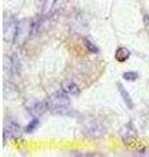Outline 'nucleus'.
<instances>
[{"label":"nucleus","instance_id":"f257e3e1","mask_svg":"<svg viewBox=\"0 0 149 157\" xmlns=\"http://www.w3.org/2000/svg\"><path fill=\"white\" fill-rule=\"evenodd\" d=\"M69 104H71L69 97L63 89L54 92L47 98L48 109L56 114H72V111H69Z\"/></svg>","mask_w":149,"mask_h":157},{"label":"nucleus","instance_id":"f03ea898","mask_svg":"<svg viewBox=\"0 0 149 157\" xmlns=\"http://www.w3.org/2000/svg\"><path fill=\"white\" fill-rule=\"evenodd\" d=\"M66 7V0H41V16L44 18L56 17Z\"/></svg>","mask_w":149,"mask_h":157},{"label":"nucleus","instance_id":"7ed1b4c3","mask_svg":"<svg viewBox=\"0 0 149 157\" xmlns=\"http://www.w3.org/2000/svg\"><path fill=\"white\" fill-rule=\"evenodd\" d=\"M106 128L102 123L93 119H86L82 123V134L89 137H101L105 135Z\"/></svg>","mask_w":149,"mask_h":157},{"label":"nucleus","instance_id":"20e7f679","mask_svg":"<svg viewBox=\"0 0 149 157\" xmlns=\"http://www.w3.org/2000/svg\"><path fill=\"white\" fill-rule=\"evenodd\" d=\"M17 32H18V22L16 21L12 14H7L4 17V39L7 42H14L17 38Z\"/></svg>","mask_w":149,"mask_h":157},{"label":"nucleus","instance_id":"39448f33","mask_svg":"<svg viewBox=\"0 0 149 157\" xmlns=\"http://www.w3.org/2000/svg\"><path fill=\"white\" fill-rule=\"evenodd\" d=\"M21 135V127L14 119H7L4 123V141L8 140V137L17 139Z\"/></svg>","mask_w":149,"mask_h":157},{"label":"nucleus","instance_id":"423d86ee","mask_svg":"<svg viewBox=\"0 0 149 157\" xmlns=\"http://www.w3.org/2000/svg\"><path fill=\"white\" fill-rule=\"evenodd\" d=\"M47 109H48L47 102H42L39 100H30L26 104V110H28L29 114L33 115V117L42 115Z\"/></svg>","mask_w":149,"mask_h":157},{"label":"nucleus","instance_id":"0eeeda50","mask_svg":"<svg viewBox=\"0 0 149 157\" xmlns=\"http://www.w3.org/2000/svg\"><path fill=\"white\" fill-rule=\"evenodd\" d=\"M29 36H32V21L29 20H22L21 22H18V32H17V38L16 41L18 45H22Z\"/></svg>","mask_w":149,"mask_h":157},{"label":"nucleus","instance_id":"6e6552de","mask_svg":"<svg viewBox=\"0 0 149 157\" xmlns=\"http://www.w3.org/2000/svg\"><path fill=\"white\" fill-rule=\"evenodd\" d=\"M4 67H6V72L12 73V75H18L20 71H21V62H20L16 54H13V55L6 58Z\"/></svg>","mask_w":149,"mask_h":157},{"label":"nucleus","instance_id":"1a4fd4ad","mask_svg":"<svg viewBox=\"0 0 149 157\" xmlns=\"http://www.w3.org/2000/svg\"><path fill=\"white\" fill-rule=\"evenodd\" d=\"M62 89L66 92L68 96H72V97H77L81 92L80 86H78L73 80H66L62 85Z\"/></svg>","mask_w":149,"mask_h":157},{"label":"nucleus","instance_id":"9d476101","mask_svg":"<svg viewBox=\"0 0 149 157\" xmlns=\"http://www.w3.org/2000/svg\"><path fill=\"white\" fill-rule=\"evenodd\" d=\"M136 135H137L136 128L133 127V124L131 123V122H128L122 130V139L124 141H127V143H130V141H132L133 139H135Z\"/></svg>","mask_w":149,"mask_h":157},{"label":"nucleus","instance_id":"9b49d317","mask_svg":"<svg viewBox=\"0 0 149 157\" xmlns=\"http://www.w3.org/2000/svg\"><path fill=\"white\" fill-rule=\"evenodd\" d=\"M118 88H119V93H120V96L123 98V101H124V104H126V106L128 107V109H132L133 107V101H132V98L130 96V93H128L126 89L123 88L122 84H118Z\"/></svg>","mask_w":149,"mask_h":157},{"label":"nucleus","instance_id":"f8f14e48","mask_svg":"<svg viewBox=\"0 0 149 157\" xmlns=\"http://www.w3.org/2000/svg\"><path fill=\"white\" fill-rule=\"evenodd\" d=\"M131 56V51L126 47H118L115 51V59L118 62H126Z\"/></svg>","mask_w":149,"mask_h":157},{"label":"nucleus","instance_id":"ddd939ff","mask_svg":"<svg viewBox=\"0 0 149 157\" xmlns=\"http://www.w3.org/2000/svg\"><path fill=\"white\" fill-rule=\"evenodd\" d=\"M123 78L127 81H135L139 78V73L137 72H133V71H128V72H124L123 73Z\"/></svg>","mask_w":149,"mask_h":157},{"label":"nucleus","instance_id":"4468645a","mask_svg":"<svg viewBox=\"0 0 149 157\" xmlns=\"http://www.w3.org/2000/svg\"><path fill=\"white\" fill-rule=\"evenodd\" d=\"M38 124H39V121H38V117H34V119L29 123L28 126H26V128H25V131L26 132H33L34 130L38 127Z\"/></svg>","mask_w":149,"mask_h":157},{"label":"nucleus","instance_id":"2eb2a0df","mask_svg":"<svg viewBox=\"0 0 149 157\" xmlns=\"http://www.w3.org/2000/svg\"><path fill=\"white\" fill-rule=\"evenodd\" d=\"M144 22H145L147 26H149V14H145V16H144Z\"/></svg>","mask_w":149,"mask_h":157}]
</instances>
